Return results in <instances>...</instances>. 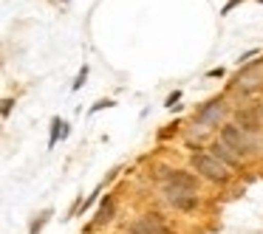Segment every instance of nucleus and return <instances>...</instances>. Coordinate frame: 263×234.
<instances>
[{
	"label": "nucleus",
	"mask_w": 263,
	"mask_h": 234,
	"mask_svg": "<svg viewBox=\"0 0 263 234\" xmlns=\"http://www.w3.org/2000/svg\"><path fill=\"white\" fill-rule=\"evenodd\" d=\"M193 166L201 178L212 183H227L229 181V166L221 164L212 153H193Z\"/></svg>",
	"instance_id": "obj_1"
},
{
	"label": "nucleus",
	"mask_w": 263,
	"mask_h": 234,
	"mask_svg": "<svg viewBox=\"0 0 263 234\" xmlns=\"http://www.w3.org/2000/svg\"><path fill=\"white\" fill-rule=\"evenodd\" d=\"M221 141L227 144V147L232 150L235 155H249V153H255V138H252L249 133L243 130V127H238V124H223V127H221Z\"/></svg>",
	"instance_id": "obj_2"
},
{
	"label": "nucleus",
	"mask_w": 263,
	"mask_h": 234,
	"mask_svg": "<svg viewBox=\"0 0 263 234\" xmlns=\"http://www.w3.org/2000/svg\"><path fill=\"white\" fill-rule=\"evenodd\" d=\"M164 198H167V203H170L173 209H181V211H193L195 206H198V198H195V192H190V189L164 186Z\"/></svg>",
	"instance_id": "obj_3"
},
{
	"label": "nucleus",
	"mask_w": 263,
	"mask_h": 234,
	"mask_svg": "<svg viewBox=\"0 0 263 234\" xmlns=\"http://www.w3.org/2000/svg\"><path fill=\"white\" fill-rule=\"evenodd\" d=\"M130 234H173V231L159 220V215H144L130 223Z\"/></svg>",
	"instance_id": "obj_4"
},
{
	"label": "nucleus",
	"mask_w": 263,
	"mask_h": 234,
	"mask_svg": "<svg viewBox=\"0 0 263 234\" xmlns=\"http://www.w3.org/2000/svg\"><path fill=\"white\" fill-rule=\"evenodd\" d=\"M164 186H173V189H190V192H195V186H198V178H195L193 172L173 169L170 175L164 178Z\"/></svg>",
	"instance_id": "obj_5"
},
{
	"label": "nucleus",
	"mask_w": 263,
	"mask_h": 234,
	"mask_svg": "<svg viewBox=\"0 0 263 234\" xmlns=\"http://www.w3.org/2000/svg\"><path fill=\"white\" fill-rule=\"evenodd\" d=\"M221 119H223V102H221V99H215V102L204 104V108L198 110V116H195V121H198V124H204V127L218 124Z\"/></svg>",
	"instance_id": "obj_6"
},
{
	"label": "nucleus",
	"mask_w": 263,
	"mask_h": 234,
	"mask_svg": "<svg viewBox=\"0 0 263 234\" xmlns=\"http://www.w3.org/2000/svg\"><path fill=\"white\" fill-rule=\"evenodd\" d=\"M263 82V62H257V65H249V68L243 71V74H238V88H257Z\"/></svg>",
	"instance_id": "obj_7"
},
{
	"label": "nucleus",
	"mask_w": 263,
	"mask_h": 234,
	"mask_svg": "<svg viewBox=\"0 0 263 234\" xmlns=\"http://www.w3.org/2000/svg\"><path fill=\"white\" fill-rule=\"evenodd\" d=\"M210 150H212V155H215V158L221 161V164H227V166H229V169L240 164V155H235V153H232V150H229L223 141H215Z\"/></svg>",
	"instance_id": "obj_8"
},
{
	"label": "nucleus",
	"mask_w": 263,
	"mask_h": 234,
	"mask_svg": "<svg viewBox=\"0 0 263 234\" xmlns=\"http://www.w3.org/2000/svg\"><path fill=\"white\" fill-rule=\"evenodd\" d=\"M110 217H114V198L108 195V198L102 200V206H99V217H97V223L102 226V223H108V220H110Z\"/></svg>",
	"instance_id": "obj_9"
},
{
	"label": "nucleus",
	"mask_w": 263,
	"mask_h": 234,
	"mask_svg": "<svg viewBox=\"0 0 263 234\" xmlns=\"http://www.w3.org/2000/svg\"><path fill=\"white\" fill-rule=\"evenodd\" d=\"M238 127H243L246 133H255V130H257V119L243 110V113H238Z\"/></svg>",
	"instance_id": "obj_10"
},
{
	"label": "nucleus",
	"mask_w": 263,
	"mask_h": 234,
	"mask_svg": "<svg viewBox=\"0 0 263 234\" xmlns=\"http://www.w3.org/2000/svg\"><path fill=\"white\" fill-rule=\"evenodd\" d=\"M51 127H54V130H51V147H54V144H57V136H65V130H63L65 121H63V119H54Z\"/></svg>",
	"instance_id": "obj_11"
},
{
	"label": "nucleus",
	"mask_w": 263,
	"mask_h": 234,
	"mask_svg": "<svg viewBox=\"0 0 263 234\" xmlns=\"http://www.w3.org/2000/svg\"><path fill=\"white\" fill-rule=\"evenodd\" d=\"M85 76H88V68H82V71H80V76H77V82H74V91H80V88H82Z\"/></svg>",
	"instance_id": "obj_12"
},
{
	"label": "nucleus",
	"mask_w": 263,
	"mask_h": 234,
	"mask_svg": "<svg viewBox=\"0 0 263 234\" xmlns=\"http://www.w3.org/2000/svg\"><path fill=\"white\" fill-rule=\"evenodd\" d=\"M12 99H6V102H3V116H9V113H12Z\"/></svg>",
	"instance_id": "obj_13"
},
{
	"label": "nucleus",
	"mask_w": 263,
	"mask_h": 234,
	"mask_svg": "<svg viewBox=\"0 0 263 234\" xmlns=\"http://www.w3.org/2000/svg\"><path fill=\"white\" fill-rule=\"evenodd\" d=\"M260 119H263V104H260Z\"/></svg>",
	"instance_id": "obj_14"
},
{
	"label": "nucleus",
	"mask_w": 263,
	"mask_h": 234,
	"mask_svg": "<svg viewBox=\"0 0 263 234\" xmlns=\"http://www.w3.org/2000/svg\"><path fill=\"white\" fill-rule=\"evenodd\" d=\"M260 3H263V0H260Z\"/></svg>",
	"instance_id": "obj_15"
}]
</instances>
